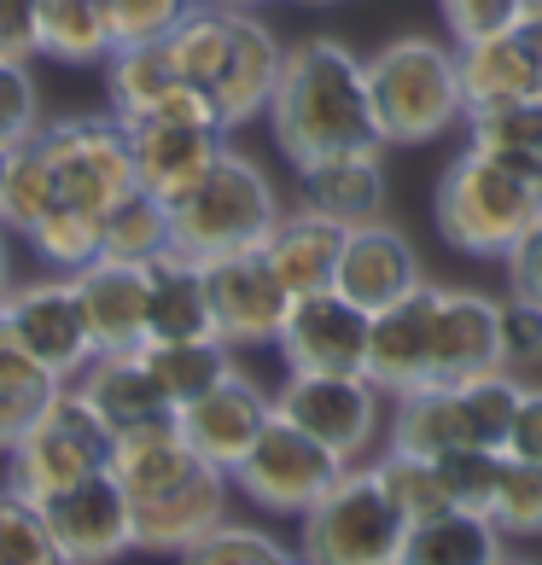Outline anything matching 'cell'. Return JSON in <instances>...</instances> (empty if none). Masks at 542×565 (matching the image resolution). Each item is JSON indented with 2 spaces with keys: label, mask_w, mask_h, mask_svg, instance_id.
Returning <instances> with one entry per match:
<instances>
[{
  "label": "cell",
  "mask_w": 542,
  "mask_h": 565,
  "mask_svg": "<svg viewBox=\"0 0 542 565\" xmlns=\"http://www.w3.org/2000/svg\"><path fill=\"white\" fill-rule=\"evenodd\" d=\"M0 316L12 321V332L30 344V355L41 367L53 373L59 385H71L82 367L94 362V332H88V316H82L76 303V286L71 275H41V280H24L7 291V303H0Z\"/></svg>",
  "instance_id": "4fadbf2b"
},
{
  "label": "cell",
  "mask_w": 542,
  "mask_h": 565,
  "mask_svg": "<svg viewBox=\"0 0 542 565\" xmlns=\"http://www.w3.org/2000/svg\"><path fill=\"white\" fill-rule=\"evenodd\" d=\"M455 391H461V403H467V420L478 431V444L502 449L513 414H519V396H525V380H519L513 367H485V373L455 380Z\"/></svg>",
  "instance_id": "8d00e7d4"
},
{
  "label": "cell",
  "mask_w": 542,
  "mask_h": 565,
  "mask_svg": "<svg viewBox=\"0 0 542 565\" xmlns=\"http://www.w3.org/2000/svg\"><path fill=\"white\" fill-rule=\"evenodd\" d=\"M502 449L519 455V460H536V467H542V385H525V396H519V414H513Z\"/></svg>",
  "instance_id": "c3c4849f"
},
{
  "label": "cell",
  "mask_w": 542,
  "mask_h": 565,
  "mask_svg": "<svg viewBox=\"0 0 542 565\" xmlns=\"http://www.w3.org/2000/svg\"><path fill=\"white\" fill-rule=\"evenodd\" d=\"M519 0H444V24L455 35V47H467V41H485V35H502L519 24Z\"/></svg>",
  "instance_id": "bcb514c9"
},
{
  "label": "cell",
  "mask_w": 542,
  "mask_h": 565,
  "mask_svg": "<svg viewBox=\"0 0 542 565\" xmlns=\"http://www.w3.org/2000/svg\"><path fill=\"white\" fill-rule=\"evenodd\" d=\"M111 478L135 508V548L140 554H181L193 536H204L227 519L234 472L204 460L187 444L181 420H146L111 437Z\"/></svg>",
  "instance_id": "6da1fadb"
},
{
  "label": "cell",
  "mask_w": 542,
  "mask_h": 565,
  "mask_svg": "<svg viewBox=\"0 0 542 565\" xmlns=\"http://www.w3.org/2000/svg\"><path fill=\"white\" fill-rule=\"evenodd\" d=\"M181 71L163 41H129V47H111L106 58V99H111V117L123 122H140L163 111V99L181 88Z\"/></svg>",
  "instance_id": "83f0119b"
},
{
  "label": "cell",
  "mask_w": 542,
  "mask_h": 565,
  "mask_svg": "<svg viewBox=\"0 0 542 565\" xmlns=\"http://www.w3.org/2000/svg\"><path fill=\"white\" fill-rule=\"evenodd\" d=\"M502 268H508V298L542 303V211H536V222L525 227V234L513 239V250L502 257Z\"/></svg>",
  "instance_id": "7dc6e473"
},
{
  "label": "cell",
  "mask_w": 542,
  "mask_h": 565,
  "mask_svg": "<svg viewBox=\"0 0 542 565\" xmlns=\"http://www.w3.org/2000/svg\"><path fill=\"white\" fill-rule=\"evenodd\" d=\"M385 403L391 396L368 373H286V385L275 391V414L321 437L339 460H362L380 444Z\"/></svg>",
  "instance_id": "30bf717a"
},
{
  "label": "cell",
  "mask_w": 542,
  "mask_h": 565,
  "mask_svg": "<svg viewBox=\"0 0 542 565\" xmlns=\"http://www.w3.org/2000/svg\"><path fill=\"white\" fill-rule=\"evenodd\" d=\"M24 239L41 257V268H53V275H76L82 263L99 257V216L71 211V204H53V211L41 216Z\"/></svg>",
  "instance_id": "d590c367"
},
{
  "label": "cell",
  "mask_w": 542,
  "mask_h": 565,
  "mask_svg": "<svg viewBox=\"0 0 542 565\" xmlns=\"http://www.w3.org/2000/svg\"><path fill=\"white\" fill-rule=\"evenodd\" d=\"M0 181H7V152H0Z\"/></svg>",
  "instance_id": "11a10c76"
},
{
  "label": "cell",
  "mask_w": 542,
  "mask_h": 565,
  "mask_svg": "<svg viewBox=\"0 0 542 565\" xmlns=\"http://www.w3.org/2000/svg\"><path fill=\"white\" fill-rule=\"evenodd\" d=\"M519 12H525V18H531V12H542V0H519Z\"/></svg>",
  "instance_id": "db71d44e"
},
{
  "label": "cell",
  "mask_w": 542,
  "mask_h": 565,
  "mask_svg": "<svg viewBox=\"0 0 542 565\" xmlns=\"http://www.w3.org/2000/svg\"><path fill=\"white\" fill-rule=\"evenodd\" d=\"M59 204V181H53V163L41 152V140L30 135L24 146L7 152V181H0V227L7 234H30Z\"/></svg>",
  "instance_id": "836d02e7"
},
{
  "label": "cell",
  "mask_w": 542,
  "mask_h": 565,
  "mask_svg": "<svg viewBox=\"0 0 542 565\" xmlns=\"http://www.w3.org/2000/svg\"><path fill=\"white\" fill-rule=\"evenodd\" d=\"M502 460H508V449H490V444H467V449L437 455L455 508L490 513V495H496V478H502Z\"/></svg>",
  "instance_id": "60d3db41"
},
{
  "label": "cell",
  "mask_w": 542,
  "mask_h": 565,
  "mask_svg": "<svg viewBox=\"0 0 542 565\" xmlns=\"http://www.w3.org/2000/svg\"><path fill=\"white\" fill-rule=\"evenodd\" d=\"M536 211H542V186L508 170V163H496L490 152H478V146H467L449 163L432 193V216H437L444 245L478 263H490V257L502 263L513 239L536 222Z\"/></svg>",
  "instance_id": "277c9868"
},
{
  "label": "cell",
  "mask_w": 542,
  "mask_h": 565,
  "mask_svg": "<svg viewBox=\"0 0 542 565\" xmlns=\"http://www.w3.org/2000/svg\"><path fill=\"white\" fill-rule=\"evenodd\" d=\"M508 554V536L496 531L490 513H472V508H444L408 525L403 542V565H496Z\"/></svg>",
  "instance_id": "4316f807"
},
{
  "label": "cell",
  "mask_w": 542,
  "mask_h": 565,
  "mask_svg": "<svg viewBox=\"0 0 542 565\" xmlns=\"http://www.w3.org/2000/svg\"><path fill=\"white\" fill-rule=\"evenodd\" d=\"M76 303L88 316L94 350H135L146 344V263H123L99 250L94 263H82L76 275Z\"/></svg>",
  "instance_id": "7402d4cb"
},
{
  "label": "cell",
  "mask_w": 542,
  "mask_h": 565,
  "mask_svg": "<svg viewBox=\"0 0 542 565\" xmlns=\"http://www.w3.org/2000/svg\"><path fill=\"white\" fill-rule=\"evenodd\" d=\"M467 129H472L467 146H478V152H490L496 163H508V170L542 186V94L478 111V117H467Z\"/></svg>",
  "instance_id": "4dcf8cb0"
},
{
  "label": "cell",
  "mask_w": 542,
  "mask_h": 565,
  "mask_svg": "<svg viewBox=\"0 0 542 565\" xmlns=\"http://www.w3.org/2000/svg\"><path fill=\"white\" fill-rule=\"evenodd\" d=\"M99 250L123 257V263H152L158 250H170V204L135 181L129 193L99 216Z\"/></svg>",
  "instance_id": "1f68e13d"
},
{
  "label": "cell",
  "mask_w": 542,
  "mask_h": 565,
  "mask_svg": "<svg viewBox=\"0 0 542 565\" xmlns=\"http://www.w3.org/2000/svg\"><path fill=\"white\" fill-rule=\"evenodd\" d=\"M204 286H211V316H216V339L234 350H263L280 339L291 291L275 275V263L263 257V245L227 250V257L204 263Z\"/></svg>",
  "instance_id": "8fae6325"
},
{
  "label": "cell",
  "mask_w": 542,
  "mask_h": 565,
  "mask_svg": "<svg viewBox=\"0 0 542 565\" xmlns=\"http://www.w3.org/2000/svg\"><path fill=\"white\" fill-rule=\"evenodd\" d=\"M146 362L170 391V403H193L199 391H211L227 367H234V344L222 339H146Z\"/></svg>",
  "instance_id": "d6a6232c"
},
{
  "label": "cell",
  "mask_w": 542,
  "mask_h": 565,
  "mask_svg": "<svg viewBox=\"0 0 542 565\" xmlns=\"http://www.w3.org/2000/svg\"><path fill=\"white\" fill-rule=\"evenodd\" d=\"M227 129L222 122H187V117H140L129 122V152H135V181L163 204H176L211 163L222 158Z\"/></svg>",
  "instance_id": "e0dca14e"
},
{
  "label": "cell",
  "mask_w": 542,
  "mask_h": 565,
  "mask_svg": "<svg viewBox=\"0 0 542 565\" xmlns=\"http://www.w3.org/2000/svg\"><path fill=\"white\" fill-rule=\"evenodd\" d=\"M368 467H373V478L385 484V495L397 501V513L408 519V525H421V519L455 508V501H449V484H444V467H437L432 455H421V449L385 444V455L368 460Z\"/></svg>",
  "instance_id": "e575fe53"
},
{
  "label": "cell",
  "mask_w": 542,
  "mask_h": 565,
  "mask_svg": "<svg viewBox=\"0 0 542 565\" xmlns=\"http://www.w3.org/2000/svg\"><path fill=\"white\" fill-rule=\"evenodd\" d=\"M0 565H59L41 501L18 495L12 484H0Z\"/></svg>",
  "instance_id": "f35d334b"
},
{
  "label": "cell",
  "mask_w": 542,
  "mask_h": 565,
  "mask_svg": "<svg viewBox=\"0 0 542 565\" xmlns=\"http://www.w3.org/2000/svg\"><path fill=\"white\" fill-rule=\"evenodd\" d=\"M385 146H344V152L298 163V193L309 211H321L344 227L385 216Z\"/></svg>",
  "instance_id": "44dd1931"
},
{
  "label": "cell",
  "mask_w": 542,
  "mask_h": 565,
  "mask_svg": "<svg viewBox=\"0 0 542 565\" xmlns=\"http://www.w3.org/2000/svg\"><path fill=\"white\" fill-rule=\"evenodd\" d=\"M380 146H426L467 117L461 58L432 35H397L362 58Z\"/></svg>",
  "instance_id": "3957f363"
},
{
  "label": "cell",
  "mask_w": 542,
  "mask_h": 565,
  "mask_svg": "<svg viewBox=\"0 0 542 565\" xmlns=\"http://www.w3.org/2000/svg\"><path fill=\"white\" fill-rule=\"evenodd\" d=\"M41 152L53 163L59 204L88 216H106L111 204L135 186V152H129V122L123 117H65L35 129Z\"/></svg>",
  "instance_id": "ba28073f"
},
{
  "label": "cell",
  "mask_w": 542,
  "mask_h": 565,
  "mask_svg": "<svg viewBox=\"0 0 542 565\" xmlns=\"http://www.w3.org/2000/svg\"><path fill=\"white\" fill-rule=\"evenodd\" d=\"M519 30H525V41L536 47V65H542V12H531V18H519Z\"/></svg>",
  "instance_id": "f907efd6"
},
{
  "label": "cell",
  "mask_w": 542,
  "mask_h": 565,
  "mask_svg": "<svg viewBox=\"0 0 542 565\" xmlns=\"http://www.w3.org/2000/svg\"><path fill=\"white\" fill-rule=\"evenodd\" d=\"M368 327H373V316L362 303H350L339 286L304 291L286 309L275 350H280L286 373H362L368 367Z\"/></svg>",
  "instance_id": "5bb4252c"
},
{
  "label": "cell",
  "mask_w": 542,
  "mask_h": 565,
  "mask_svg": "<svg viewBox=\"0 0 542 565\" xmlns=\"http://www.w3.org/2000/svg\"><path fill=\"white\" fill-rule=\"evenodd\" d=\"M111 426L94 414V403L82 396L76 385H59L47 403L35 408V420L18 431V444L0 455L7 460V478L18 495L30 501H47L59 490H71L76 478L88 472H106L111 467Z\"/></svg>",
  "instance_id": "52a82bcc"
},
{
  "label": "cell",
  "mask_w": 542,
  "mask_h": 565,
  "mask_svg": "<svg viewBox=\"0 0 542 565\" xmlns=\"http://www.w3.org/2000/svg\"><path fill=\"white\" fill-rule=\"evenodd\" d=\"M502 367H513L519 380L542 367V303L502 298Z\"/></svg>",
  "instance_id": "f6af8a7d"
},
{
  "label": "cell",
  "mask_w": 542,
  "mask_h": 565,
  "mask_svg": "<svg viewBox=\"0 0 542 565\" xmlns=\"http://www.w3.org/2000/svg\"><path fill=\"white\" fill-rule=\"evenodd\" d=\"M291 7H316L321 12V7H339V0H291Z\"/></svg>",
  "instance_id": "816d5d0a"
},
{
  "label": "cell",
  "mask_w": 542,
  "mask_h": 565,
  "mask_svg": "<svg viewBox=\"0 0 542 565\" xmlns=\"http://www.w3.org/2000/svg\"><path fill=\"white\" fill-rule=\"evenodd\" d=\"M71 385L88 396L94 414L111 431H129V426H146V420H170L176 414L170 391H163V380L152 373V362H146L140 344L135 350H99Z\"/></svg>",
  "instance_id": "603a6c76"
},
{
  "label": "cell",
  "mask_w": 542,
  "mask_h": 565,
  "mask_svg": "<svg viewBox=\"0 0 542 565\" xmlns=\"http://www.w3.org/2000/svg\"><path fill=\"white\" fill-rule=\"evenodd\" d=\"M455 58H461V99H467V117L542 94L536 47L525 41V30H519V24L502 30V35L467 41V47H455Z\"/></svg>",
  "instance_id": "cb8c5ba5"
},
{
  "label": "cell",
  "mask_w": 542,
  "mask_h": 565,
  "mask_svg": "<svg viewBox=\"0 0 542 565\" xmlns=\"http://www.w3.org/2000/svg\"><path fill=\"white\" fill-rule=\"evenodd\" d=\"M275 216H280V193L263 175V163L222 146V158L170 204V245L211 263L227 257V250L263 245Z\"/></svg>",
  "instance_id": "5b68a950"
},
{
  "label": "cell",
  "mask_w": 542,
  "mask_h": 565,
  "mask_svg": "<svg viewBox=\"0 0 542 565\" xmlns=\"http://www.w3.org/2000/svg\"><path fill=\"white\" fill-rule=\"evenodd\" d=\"M35 7L41 0H0V53L35 58Z\"/></svg>",
  "instance_id": "681fc988"
},
{
  "label": "cell",
  "mask_w": 542,
  "mask_h": 565,
  "mask_svg": "<svg viewBox=\"0 0 542 565\" xmlns=\"http://www.w3.org/2000/svg\"><path fill=\"white\" fill-rule=\"evenodd\" d=\"M176 420L187 431V444L204 460H216V467L234 472L245 460V449L263 437V426L275 420V391H263L257 380H245L240 367H227L211 391H199L193 403L176 408Z\"/></svg>",
  "instance_id": "9a60e30c"
},
{
  "label": "cell",
  "mask_w": 542,
  "mask_h": 565,
  "mask_svg": "<svg viewBox=\"0 0 542 565\" xmlns=\"http://www.w3.org/2000/svg\"><path fill=\"white\" fill-rule=\"evenodd\" d=\"M117 47L106 0H41L35 7V58L59 65H106Z\"/></svg>",
  "instance_id": "f546056e"
},
{
  "label": "cell",
  "mask_w": 542,
  "mask_h": 565,
  "mask_svg": "<svg viewBox=\"0 0 542 565\" xmlns=\"http://www.w3.org/2000/svg\"><path fill=\"white\" fill-rule=\"evenodd\" d=\"M408 519L368 460L350 467L321 490V501L298 519V554L309 565H403Z\"/></svg>",
  "instance_id": "8992f818"
},
{
  "label": "cell",
  "mask_w": 542,
  "mask_h": 565,
  "mask_svg": "<svg viewBox=\"0 0 542 565\" xmlns=\"http://www.w3.org/2000/svg\"><path fill=\"white\" fill-rule=\"evenodd\" d=\"M211 7H263V0H211Z\"/></svg>",
  "instance_id": "f5cc1de1"
},
{
  "label": "cell",
  "mask_w": 542,
  "mask_h": 565,
  "mask_svg": "<svg viewBox=\"0 0 542 565\" xmlns=\"http://www.w3.org/2000/svg\"><path fill=\"white\" fill-rule=\"evenodd\" d=\"M385 444L421 449V455L437 460V455H449V449L478 444V431H472L467 403H461V391H455V385H421V391L397 396V420H391Z\"/></svg>",
  "instance_id": "f1b7e54d"
},
{
  "label": "cell",
  "mask_w": 542,
  "mask_h": 565,
  "mask_svg": "<svg viewBox=\"0 0 542 565\" xmlns=\"http://www.w3.org/2000/svg\"><path fill=\"white\" fill-rule=\"evenodd\" d=\"M339 250H344V222L309 211L304 199H298V211H280L263 239V257L275 263V275L286 280L291 298L327 291L332 275H339Z\"/></svg>",
  "instance_id": "484cf974"
},
{
  "label": "cell",
  "mask_w": 542,
  "mask_h": 565,
  "mask_svg": "<svg viewBox=\"0 0 542 565\" xmlns=\"http://www.w3.org/2000/svg\"><path fill=\"white\" fill-rule=\"evenodd\" d=\"M344 467L350 460H339L321 437H309L304 426H291L286 414H275L257 444L245 449V460L234 467V490L275 519H304Z\"/></svg>",
  "instance_id": "9c48e42d"
},
{
  "label": "cell",
  "mask_w": 542,
  "mask_h": 565,
  "mask_svg": "<svg viewBox=\"0 0 542 565\" xmlns=\"http://www.w3.org/2000/svg\"><path fill=\"white\" fill-rule=\"evenodd\" d=\"M362 373L391 396V403L408 391H421V385H437V367H432V280L414 286L397 303L373 309Z\"/></svg>",
  "instance_id": "d6986e66"
},
{
  "label": "cell",
  "mask_w": 542,
  "mask_h": 565,
  "mask_svg": "<svg viewBox=\"0 0 542 565\" xmlns=\"http://www.w3.org/2000/svg\"><path fill=\"white\" fill-rule=\"evenodd\" d=\"M332 286L373 316V309L408 298L414 286H426V268H421L414 239L380 216V222L344 227V250H339V275H332Z\"/></svg>",
  "instance_id": "ac0fdd59"
},
{
  "label": "cell",
  "mask_w": 542,
  "mask_h": 565,
  "mask_svg": "<svg viewBox=\"0 0 542 565\" xmlns=\"http://www.w3.org/2000/svg\"><path fill=\"white\" fill-rule=\"evenodd\" d=\"M53 391H59V380L30 355V344L12 332V321L0 316V396H12L24 408H41Z\"/></svg>",
  "instance_id": "7bdbcfd3"
},
{
  "label": "cell",
  "mask_w": 542,
  "mask_h": 565,
  "mask_svg": "<svg viewBox=\"0 0 542 565\" xmlns=\"http://www.w3.org/2000/svg\"><path fill=\"white\" fill-rule=\"evenodd\" d=\"M187 565H286L298 559L280 536H268L263 525H234V519H216L204 536H193L181 548Z\"/></svg>",
  "instance_id": "74e56055"
},
{
  "label": "cell",
  "mask_w": 542,
  "mask_h": 565,
  "mask_svg": "<svg viewBox=\"0 0 542 565\" xmlns=\"http://www.w3.org/2000/svg\"><path fill=\"white\" fill-rule=\"evenodd\" d=\"M432 367L437 385L502 367V298L472 286H432Z\"/></svg>",
  "instance_id": "2e32d148"
},
{
  "label": "cell",
  "mask_w": 542,
  "mask_h": 565,
  "mask_svg": "<svg viewBox=\"0 0 542 565\" xmlns=\"http://www.w3.org/2000/svg\"><path fill=\"white\" fill-rule=\"evenodd\" d=\"M193 0H106V18H111V35L117 47H129V41H163Z\"/></svg>",
  "instance_id": "ee69618b"
},
{
  "label": "cell",
  "mask_w": 542,
  "mask_h": 565,
  "mask_svg": "<svg viewBox=\"0 0 542 565\" xmlns=\"http://www.w3.org/2000/svg\"><path fill=\"white\" fill-rule=\"evenodd\" d=\"M41 122H47V117H41V94H35L30 58L0 53V152L24 146Z\"/></svg>",
  "instance_id": "b9f144b4"
},
{
  "label": "cell",
  "mask_w": 542,
  "mask_h": 565,
  "mask_svg": "<svg viewBox=\"0 0 542 565\" xmlns=\"http://www.w3.org/2000/svg\"><path fill=\"white\" fill-rule=\"evenodd\" d=\"M490 519L502 536H542V467L536 460H502V478H496L490 495Z\"/></svg>",
  "instance_id": "ab89813d"
},
{
  "label": "cell",
  "mask_w": 542,
  "mask_h": 565,
  "mask_svg": "<svg viewBox=\"0 0 542 565\" xmlns=\"http://www.w3.org/2000/svg\"><path fill=\"white\" fill-rule=\"evenodd\" d=\"M146 339H216L204 263L176 245L146 263Z\"/></svg>",
  "instance_id": "d4e9b609"
},
{
  "label": "cell",
  "mask_w": 542,
  "mask_h": 565,
  "mask_svg": "<svg viewBox=\"0 0 542 565\" xmlns=\"http://www.w3.org/2000/svg\"><path fill=\"white\" fill-rule=\"evenodd\" d=\"M263 117L291 170L309 158L344 152V146H380L362 53H350L332 35H309L298 47H286L275 99H268Z\"/></svg>",
  "instance_id": "7a4b0ae2"
},
{
  "label": "cell",
  "mask_w": 542,
  "mask_h": 565,
  "mask_svg": "<svg viewBox=\"0 0 542 565\" xmlns=\"http://www.w3.org/2000/svg\"><path fill=\"white\" fill-rule=\"evenodd\" d=\"M280 35L257 18V7H240L234 12V41H227V58L211 82V106L222 117V129L234 135L245 122H257L275 99V82H280Z\"/></svg>",
  "instance_id": "ffe728a7"
},
{
  "label": "cell",
  "mask_w": 542,
  "mask_h": 565,
  "mask_svg": "<svg viewBox=\"0 0 542 565\" xmlns=\"http://www.w3.org/2000/svg\"><path fill=\"white\" fill-rule=\"evenodd\" d=\"M41 513H47L53 548L65 565H111L123 554H135V508H129V495H123V484L111 478V467L47 495Z\"/></svg>",
  "instance_id": "7c38bea8"
}]
</instances>
